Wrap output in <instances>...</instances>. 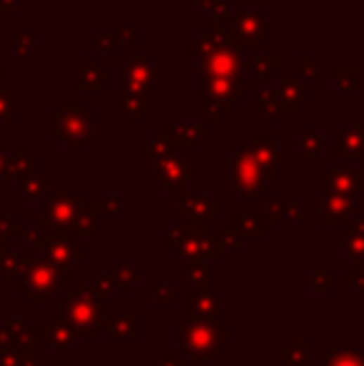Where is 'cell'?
Returning a JSON list of instances; mask_svg holds the SVG:
<instances>
[{"mask_svg":"<svg viewBox=\"0 0 364 366\" xmlns=\"http://www.w3.org/2000/svg\"><path fill=\"white\" fill-rule=\"evenodd\" d=\"M6 67H3V65H0V90H6Z\"/></svg>","mask_w":364,"mask_h":366,"instance_id":"cell-23","label":"cell"},{"mask_svg":"<svg viewBox=\"0 0 364 366\" xmlns=\"http://www.w3.org/2000/svg\"><path fill=\"white\" fill-rule=\"evenodd\" d=\"M259 77H277V58L275 55H257L254 60Z\"/></svg>","mask_w":364,"mask_h":366,"instance_id":"cell-14","label":"cell"},{"mask_svg":"<svg viewBox=\"0 0 364 366\" xmlns=\"http://www.w3.org/2000/svg\"><path fill=\"white\" fill-rule=\"evenodd\" d=\"M299 65H302V72H309V77H320V67H315V63H312V58H307V55H304L302 63H299Z\"/></svg>","mask_w":364,"mask_h":366,"instance_id":"cell-19","label":"cell"},{"mask_svg":"<svg viewBox=\"0 0 364 366\" xmlns=\"http://www.w3.org/2000/svg\"><path fill=\"white\" fill-rule=\"evenodd\" d=\"M257 110H259V112H265V115H270L272 120H275V115L282 110L277 93H272V90H259V93H257Z\"/></svg>","mask_w":364,"mask_h":366,"instance_id":"cell-11","label":"cell"},{"mask_svg":"<svg viewBox=\"0 0 364 366\" xmlns=\"http://www.w3.org/2000/svg\"><path fill=\"white\" fill-rule=\"evenodd\" d=\"M232 33L235 38L242 43H262L267 35V25H265V18L259 15V13L252 11H242L238 15H232Z\"/></svg>","mask_w":364,"mask_h":366,"instance_id":"cell-4","label":"cell"},{"mask_svg":"<svg viewBox=\"0 0 364 366\" xmlns=\"http://www.w3.org/2000/svg\"><path fill=\"white\" fill-rule=\"evenodd\" d=\"M18 0H0V13H8V11H15Z\"/></svg>","mask_w":364,"mask_h":366,"instance_id":"cell-21","label":"cell"},{"mask_svg":"<svg viewBox=\"0 0 364 366\" xmlns=\"http://www.w3.org/2000/svg\"><path fill=\"white\" fill-rule=\"evenodd\" d=\"M334 366H362L359 361H337Z\"/></svg>","mask_w":364,"mask_h":366,"instance_id":"cell-24","label":"cell"},{"mask_svg":"<svg viewBox=\"0 0 364 366\" xmlns=\"http://www.w3.org/2000/svg\"><path fill=\"white\" fill-rule=\"evenodd\" d=\"M6 164H8V157H6V150L0 148V177L6 175Z\"/></svg>","mask_w":364,"mask_h":366,"instance_id":"cell-22","label":"cell"},{"mask_svg":"<svg viewBox=\"0 0 364 366\" xmlns=\"http://www.w3.org/2000/svg\"><path fill=\"white\" fill-rule=\"evenodd\" d=\"M152 77H162V67L145 58H135L122 67V90H145Z\"/></svg>","mask_w":364,"mask_h":366,"instance_id":"cell-3","label":"cell"},{"mask_svg":"<svg viewBox=\"0 0 364 366\" xmlns=\"http://www.w3.org/2000/svg\"><path fill=\"white\" fill-rule=\"evenodd\" d=\"M117 105H120L125 112L133 115V120L138 122L145 112L152 110V90H120V98H117Z\"/></svg>","mask_w":364,"mask_h":366,"instance_id":"cell-6","label":"cell"},{"mask_svg":"<svg viewBox=\"0 0 364 366\" xmlns=\"http://www.w3.org/2000/svg\"><path fill=\"white\" fill-rule=\"evenodd\" d=\"M212 15H215V22H227L232 20V6L230 0H215L212 3Z\"/></svg>","mask_w":364,"mask_h":366,"instance_id":"cell-16","label":"cell"},{"mask_svg":"<svg viewBox=\"0 0 364 366\" xmlns=\"http://www.w3.org/2000/svg\"><path fill=\"white\" fill-rule=\"evenodd\" d=\"M200 3H202L204 8H207V6H212V0H200Z\"/></svg>","mask_w":364,"mask_h":366,"instance_id":"cell-25","label":"cell"},{"mask_svg":"<svg viewBox=\"0 0 364 366\" xmlns=\"http://www.w3.org/2000/svg\"><path fill=\"white\" fill-rule=\"evenodd\" d=\"M53 132L70 145H85L95 140V117L85 110V105L63 103V110L53 115Z\"/></svg>","mask_w":364,"mask_h":366,"instance_id":"cell-1","label":"cell"},{"mask_svg":"<svg viewBox=\"0 0 364 366\" xmlns=\"http://www.w3.org/2000/svg\"><path fill=\"white\" fill-rule=\"evenodd\" d=\"M362 145H364V125H359V127H352V130L344 132L342 140H339V145H337V152L339 155L357 152Z\"/></svg>","mask_w":364,"mask_h":366,"instance_id":"cell-10","label":"cell"},{"mask_svg":"<svg viewBox=\"0 0 364 366\" xmlns=\"http://www.w3.org/2000/svg\"><path fill=\"white\" fill-rule=\"evenodd\" d=\"M277 98H280L282 110H297L302 103H309V100H312V93L299 88L297 82H282Z\"/></svg>","mask_w":364,"mask_h":366,"instance_id":"cell-8","label":"cell"},{"mask_svg":"<svg viewBox=\"0 0 364 366\" xmlns=\"http://www.w3.org/2000/svg\"><path fill=\"white\" fill-rule=\"evenodd\" d=\"M242 67V45L230 43L202 55L204 80H240Z\"/></svg>","mask_w":364,"mask_h":366,"instance_id":"cell-2","label":"cell"},{"mask_svg":"<svg viewBox=\"0 0 364 366\" xmlns=\"http://www.w3.org/2000/svg\"><path fill=\"white\" fill-rule=\"evenodd\" d=\"M117 38H122V40H130V43H135V45H140L143 43V38H140V33L138 30H133V27H127V25H120V30H117Z\"/></svg>","mask_w":364,"mask_h":366,"instance_id":"cell-18","label":"cell"},{"mask_svg":"<svg viewBox=\"0 0 364 366\" xmlns=\"http://www.w3.org/2000/svg\"><path fill=\"white\" fill-rule=\"evenodd\" d=\"M13 105H15V93L13 90H0V120L3 122H15Z\"/></svg>","mask_w":364,"mask_h":366,"instance_id":"cell-13","label":"cell"},{"mask_svg":"<svg viewBox=\"0 0 364 366\" xmlns=\"http://www.w3.org/2000/svg\"><path fill=\"white\" fill-rule=\"evenodd\" d=\"M40 187H48V182H35V180H25V182H22V190L28 192L30 197H35V192H40Z\"/></svg>","mask_w":364,"mask_h":366,"instance_id":"cell-20","label":"cell"},{"mask_svg":"<svg viewBox=\"0 0 364 366\" xmlns=\"http://www.w3.org/2000/svg\"><path fill=\"white\" fill-rule=\"evenodd\" d=\"M33 43H35V35L33 33H20V35H18V40H15V53L18 55H25Z\"/></svg>","mask_w":364,"mask_h":366,"instance_id":"cell-17","label":"cell"},{"mask_svg":"<svg viewBox=\"0 0 364 366\" xmlns=\"http://www.w3.org/2000/svg\"><path fill=\"white\" fill-rule=\"evenodd\" d=\"M202 95L222 100V103H240L242 100V82L240 80H202Z\"/></svg>","mask_w":364,"mask_h":366,"instance_id":"cell-7","label":"cell"},{"mask_svg":"<svg viewBox=\"0 0 364 366\" xmlns=\"http://www.w3.org/2000/svg\"><path fill=\"white\" fill-rule=\"evenodd\" d=\"M200 132H207V127L204 125H167L165 127V135L170 137V140H175V143H190L195 145L200 140Z\"/></svg>","mask_w":364,"mask_h":366,"instance_id":"cell-9","label":"cell"},{"mask_svg":"<svg viewBox=\"0 0 364 366\" xmlns=\"http://www.w3.org/2000/svg\"><path fill=\"white\" fill-rule=\"evenodd\" d=\"M72 85L75 90H105L108 88V70L103 65H98L95 58H88L80 67H75L72 72Z\"/></svg>","mask_w":364,"mask_h":366,"instance_id":"cell-5","label":"cell"},{"mask_svg":"<svg viewBox=\"0 0 364 366\" xmlns=\"http://www.w3.org/2000/svg\"><path fill=\"white\" fill-rule=\"evenodd\" d=\"M95 45H98L100 53L117 55V50H120V38H117L115 33H100L98 38H95Z\"/></svg>","mask_w":364,"mask_h":366,"instance_id":"cell-15","label":"cell"},{"mask_svg":"<svg viewBox=\"0 0 364 366\" xmlns=\"http://www.w3.org/2000/svg\"><path fill=\"white\" fill-rule=\"evenodd\" d=\"M334 85L339 90H357V85H359V80H357V67H344V65H339V67H334Z\"/></svg>","mask_w":364,"mask_h":366,"instance_id":"cell-12","label":"cell"}]
</instances>
